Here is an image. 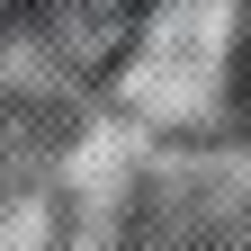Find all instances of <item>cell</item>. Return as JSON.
<instances>
[]
</instances>
